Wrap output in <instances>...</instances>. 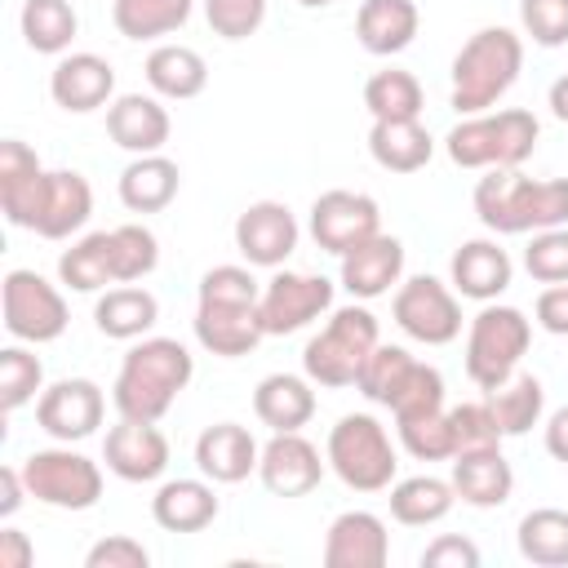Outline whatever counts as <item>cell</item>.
<instances>
[{
	"label": "cell",
	"instance_id": "obj_1",
	"mask_svg": "<svg viewBox=\"0 0 568 568\" xmlns=\"http://www.w3.org/2000/svg\"><path fill=\"white\" fill-rule=\"evenodd\" d=\"M257 302H262V284L253 280L248 266L204 271L195 288V342L222 359L248 355L266 337Z\"/></svg>",
	"mask_w": 568,
	"mask_h": 568
},
{
	"label": "cell",
	"instance_id": "obj_2",
	"mask_svg": "<svg viewBox=\"0 0 568 568\" xmlns=\"http://www.w3.org/2000/svg\"><path fill=\"white\" fill-rule=\"evenodd\" d=\"M195 377V359L178 337H142L138 346H129L115 386H111V404L120 417L133 422H160L173 399L191 386Z\"/></svg>",
	"mask_w": 568,
	"mask_h": 568
},
{
	"label": "cell",
	"instance_id": "obj_3",
	"mask_svg": "<svg viewBox=\"0 0 568 568\" xmlns=\"http://www.w3.org/2000/svg\"><path fill=\"white\" fill-rule=\"evenodd\" d=\"M475 213L497 235L568 226V178H524L519 169H488L475 182Z\"/></svg>",
	"mask_w": 568,
	"mask_h": 568
},
{
	"label": "cell",
	"instance_id": "obj_4",
	"mask_svg": "<svg viewBox=\"0 0 568 568\" xmlns=\"http://www.w3.org/2000/svg\"><path fill=\"white\" fill-rule=\"evenodd\" d=\"M524 71V40L510 27L475 31L453 58V106L462 115L493 111Z\"/></svg>",
	"mask_w": 568,
	"mask_h": 568
},
{
	"label": "cell",
	"instance_id": "obj_5",
	"mask_svg": "<svg viewBox=\"0 0 568 568\" xmlns=\"http://www.w3.org/2000/svg\"><path fill=\"white\" fill-rule=\"evenodd\" d=\"M537 138H541V124L532 111L501 106V111H479L453 124L444 138V151L457 169H519L537 151Z\"/></svg>",
	"mask_w": 568,
	"mask_h": 568
},
{
	"label": "cell",
	"instance_id": "obj_6",
	"mask_svg": "<svg viewBox=\"0 0 568 568\" xmlns=\"http://www.w3.org/2000/svg\"><path fill=\"white\" fill-rule=\"evenodd\" d=\"M377 342H382V333H377V315L368 306H355V302L337 306V311H328V324L306 342L302 373L328 390L355 386V377Z\"/></svg>",
	"mask_w": 568,
	"mask_h": 568
},
{
	"label": "cell",
	"instance_id": "obj_7",
	"mask_svg": "<svg viewBox=\"0 0 568 568\" xmlns=\"http://www.w3.org/2000/svg\"><path fill=\"white\" fill-rule=\"evenodd\" d=\"M324 457H328V470L355 493H382L395 484V470H399L395 444L373 413L337 417V426L328 430Z\"/></svg>",
	"mask_w": 568,
	"mask_h": 568
},
{
	"label": "cell",
	"instance_id": "obj_8",
	"mask_svg": "<svg viewBox=\"0 0 568 568\" xmlns=\"http://www.w3.org/2000/svg\"><path fill=\"white\" fill-rule=\"evenodd\" d=\"M528 342H532V320L519 306L484 302V311L470 320L466 333V377L479 390L501 386L528 355Z\"/></svg>",
	"mask_w": 568,
	"mask_h": 568
},
{
	"label": "cell",
	"instance_id": "obj_9",
	"mask_svg": "<svg viewBox=\"0 0 568 568\" xmlns=\"http://www.w3.org/2000/svg\"><path fill=\"white\" fill-rule=\"evenodd\" d=\"M27 493L53 510H93L102 497V466L84 453L67 448H40L18 462Z\"/></svg>",
	"mask_w": 568,
	"mask_h": 568
},
{
	"label": "cell",
	"instance_id": "obj_10",
	"mask_svg": "<svg viewBox=\"0 0 568 568\" xmlns=\"http://www.w3.org/2000/svg\"><path fill=\"white\" fill-rule=\"evenodd\" d=\"M0 306H4V328L18 337V342H58L67 333V297L58 293V284H49L44 275L18 266L4 275L0 284Z\"/></svg>",
	"mask_w": 568,
	"mask_h": 568
},
{
	"label": "cell",
	"instance_id": "obj_11",
	"mask_svg": "<svg viewBox=\"0 0 568 568\" xmlns=\"http://www.w3.org/2000/svg\"><path fill=\"white\" fill-rule=\"evenodd\" d=\"M390 315L395 324L422 342V346H448L457 333H462V302H457V288H448L444 280L435 275H413L395 288V302H390Z\"/></svg>",
	"mask_w": 568,
	"mask_h": 568
},
{
	"label": "cell",
	"instance_id": "obj_12",
	"mask_svg": "<svg viewBox=\"0 0 568 568\" xmlns=\"http://www.w3.org/2000/svg\"><path fill=\"white\" fill-rule=\"evenodd\" d=\"M262 328L266 337H284L297 333L306 324H315L320 315L333 311V280L324 275H297V271H280L262 284Z\"/></svg>",
	"mask_w": 568,
	"mask_h": 568
},
{
	"label": "cell",
	"instance_id": "obj_13",
	"mask_svg": "<svg viewBox=\"0 0 568 568\" xmlns=\"http://www.w3.org/2000/svg\"><path fill=\"white\" fill-rule=\"evenodd\" d=\"M382 231V209L373 195L364 191H346V186H333L324 191L315 204H311V240L324 248V253H351L355 244H364L368 235Z\"/></svg>",
	"mask_w": 568,
	"mask_h": 568
},
{
	"label": "cell",
	"instance_id": "obj_14",
	"mask_svg": "<svg viewBox=\"0 0 568 568\" xmlns=\"http://www.w3.org/2000/svg\"><path fill=\"white\" fill-rule=\"evenodd\" d=\"M102 413H106V395L89 377H62V382L44 386V395L36 399V422L58 444L89 439L102 426Z\"/></svg>",
	"mask_w": 568,
	"mask_h": 568
},
{
	"label": "cell",
	"instance_id": "obj_15",
	"mask_svg": "<svg viewBox=\"0 0 568 568\" xmlns=\"http://www.w3.org/2000/svg\"><path fill=\"white\" fill-rule=\"evenodd\" d=\"M324 466L328 457H320V448L302 430H271L257 457V479L271 497H306L311 488H320Z\"/></svg>",
	"mask_w": 568,
	"mask_h": 568
},
{
	"label": "cell",
	"instance_id": "obj_16",
	"mask_svg": "<svg viewBox=\"0 0 568 568\" xmlns=\"http://www.w3.org/2000/svg\"><path fill=\"white\" fill-rule=\"evenodd\" d=\"M297 240H302V226L280 200H257L235 217V248L244 253L248 266H266V271L284 266Z\"/></svg>",
	"mask_w": 568,
	"mask_h": 568
},
{
	"label": "cell",
	"instance_id": "obj_17",
	"mask_svg": "<svg viewBox=\"0 0 568 568\" xmlns=\"http://www.w3.org/2000/svg\"><path fill=\"white\" fill-rule=\"evenodd\" d=\"M102 462L124 484H151L169 470V439L155 422L120 417V426H111L102 439Z\"/></svg>",
	"mask_w": 568,
	"mask_h": 568
},
{
	"label": "cell",
	"instance_id": "obj_18",
	"mask_svg": "<svg viewBox=\"0 0 568 568\" xmlns=\"http://www.w3.org/2000/svg\"><path fill=\"white\" fill-rule=\"evenodd\" d=\"M93 213V186L75 169H49L36 195V217L31 231L44 240H67L75 235Z\"/></svg>",
	"mask_w": 568,
	"mask_h": 568
},
{
	"label": "cell",
	"instance_id": "obj_19",
	"mask_svg": "<svg viewBox=\"0 0 568 568\" xmlns=\"http://www.w3.org/2000/svg\"><path fill=\"white\" fill-rule=\"evenodd\" d=\"M49 98L62 111L89 115V111L115 102V71L98 53H62L58 67L49 71Z\"/></svg>",
	"mask_w": 568,
	"mask_h": 568
},
{
	"label": "cell",
	"instance_id": "obj_20",
	"mask_svg": "<svg viewBox=\"0 0 568 568\" xmlns=\"http://www.w3.org/2000/svg\"><path fill=\"white\" fill-rule=\"evenodd\" d=\"M390 532L373 510H342L324 532V568H382Z\"/></svg>",
	"mask_w": 568,
	"mask_h": 568
},
{
	"label": "cell",
	"instance_id": "obj_21",
	"mask_svg": "<svg viewBox=\"0 0 568 568\" xmlns=\"http://www.w3.org/2000/svg\"><path fill=\"white\" fill-rule=\"evenodd\" d=\"M399 280H404V244L386 231H377L364 244H355L351 253H342V288L359 302L390 293Z\"/></svg>",
	"mask_w": 568,
	"mask_h": 568
},
{
	"label": "cell",
	"instance_id": "obj_22",
	"mask_svg": "<svg viewBox=\"0 0 568 568\" xmlns=\"http://www.w3.org/2000/svg\"><path fill=\"white\" fill-rule=\"evenodd\" d=\"M106 133L129 155H155V151H164V142L173 133V120L160 106V98H151V93H120L106 106Z\"/></svg>",
	"mask_w": 568,
	"mask_h": 568
},
{
	"label": "cell",
	"instance_id": "obj_23",
	"mask_svg": "<svg viewBox=\"0 0 568 568\" xmlns=\"http://www.w3.org/2000/svg\"><path fill=\"white\" fill-rule=\"evenodd\" d=\"M453 493L475 506V510H493V506H506L510 493H515V470L510 462L501 457V444L493 448H466L453 457V475H448Z\"/></svg>",
	"mask_w": 568,
	"mask_h": 568
},
{
	"label": "cell",
	"instance_id": "obj_24",
	"mask_svg": "<svg viewBox=\"0 0 568 568\" xmlns=\"http://www.w3.org/2000/svg\"><path fill=\"white\" fill-rule=\"evenodd\" d=\"M257 439L248 435V426L240 422H217V426H204L200 439H195V466L204 479L213 484H240L257 470Z\"/></svg>",
	"mask_w": 568,
	"mask_h": 568
},
{
	"label": "cell",
	"instance_id": "obj_25",
	"mask_svg": "<svg viewBox=\"0 0 568 568\" xmlns=\"http://www.w3.org/2000/svg\"><path fill=\"white\" fill-rule=\"evenodd\" d=\"M510 275H515V262L497 240H466L448 262L453 288L470 302H497L510 288Z\"/></svg>",
	"mask_w": 568,
	"mask_h": 568
},
{
	"label": "cell",
	"instance_id": "obj_26",
	"mask_svg": "<svg viewBox=\"0 0 568 568\" xmlns=\"http://www.w3.org/2000/svg\"><path fill=\"white\" fill-rule=\"evenodd\" d=\"M217 510L213 479H164L151 497V519L164 532H200L217 519Z\"/></svg>",
	"mask_w": 568,
	"mask_h": 568
},
{
	"label": "cell",
	"instance_id": "obj_27",
	"mask_svg": "<svg viewBox=\"0 0 568 568\" xmlns=\"http://www.w3.org/2000/svg\"><path fill=\"white\" fill-rule=\"evenodd\" d=\"M417 27H422V13L413 0H364L355 13V36L377 58L404 53L417 40Z\"/></svg>",
	"mask_w": 568,
	"mask_h": 568
},
{
	"label": "cell",
	"instance_id": "obj_28",
	"mask_svg": "<svg viewBox=\"0 0 568 568\" xmlns=\"http://www.w3.org/2000/svg\"><path fill=\"white\" fill-rule=\"evenodd\" d=\"M315 382L297 373H271L253 390V413L271 430H302L315 417Z\"/></svg>",
	"mask_w": 568,
	"mask_h": 568
},
{
	"label": "cell",
	"instance_id": "obj_29",
	"mask_svg": "<svg viewBox=\"0 0 568 568\" xmlns=\"http://www.w3.org/2000/svg\"><path fill=\"white\" fill-rule=\"evenodd\" d=\"M178 186H182V173L169 155H133L120 173V204L129 213H160L178 200Z\"/></svg>",
	"mask_w": 568,
	"mask_h": 568
},
{
	"label": "cell",
	"instance_id": "obj_30",
	"mask_svg": "<svg viewBox=\"0 0 568 568\" xmlns=\"http://www.w3.org/2000/svg\"><path fill=\"white\" fill-rule=\"evenodd\" d=\"M368 155L386 173H417L435 155V138L422 129V120H373L368 129Z\"/></svg>",
	"mask_w": 568,
	"mask_h": 568
},
{
	"label": "cell",
	"instance_id": "obj_31",
	"mask_svg": "<svg viewBox=\"0 0 568 568\" xmlns=\"http://www.w3.org/2000/svg\"><path fill=\"white\" fill-rule=\"evenodd\" d=\"M142 71H146V84L160 98H173V102H191L209 84V62L191 44H155L146 53V67Z\"/></svg>",
	"mask_w": 568,
	"mask_h": 568
},
{
	"label": "cell",
	"instance_id": "obj_32",
	"mask_svg": "<svg viewBox=\"0 0 568 568\" xmlns=\"http://www.w3.org/2000/svg\"><path fill=\"white\" fill-rule=\"evenodd\" d=\"M160 320V302L155 293H146L142 284H120V288H106L93 306V324L102 337H115V342H133L142 333H151Z\"/></svg>",
	"mask_w": 568,
	"mask_h": 568
},
{
	"label": "cell",
	"instance_id": "obj_33",
	"mask_svg": "<svg viewBox=\"0 0 568 568\" xmlns=\"http://www.w3.org/2000/svg\"><path fill=\"white\" fill-rule=\"evenodd\" d=\"M422 373V359H413L404 346H390V342H377L373 355L364 359L359 377H355V390L368 399V404H382V408H395L408 386L417 382Z\"/></svg>",
	"mask_w": 568,
	"mask_h": 568
},
{
	"label": "cell",
	"instance_id": "obj_34",
	"mask_svg": "<svg viewBox=\"0 0 568 568\" xmlns=\"http://www.w3.org/2000/svg\"><path fill=\"white\" fill-rule=\"evenodd\" d=\"M58 280L71 293H102L106 284H115V235L111 231H93V235L75 240L58 257Z\"/></svg>",
	"mask_w": 568,
	"mask_h": 568
},
{
	"label": "cell",
	"instance_id": "obj_35",
	"mask_svg": "<svg viewBox=\"0 0 568 568\" xmlns=\"http://www.w3.org/2000/svg\"><path fill=\"white\" fill-rule=\"evenodd\" d=\"M484 399H488L501 435H528L541 422V413H546V386H541V377L519 373V368L501 386L484 390Z\"/></svg>",
	"mask_w": 568,
	"mask_h": 568
},
{
	"label": "cell",
	"instance_id": "obj_36",
	"mask_svg": "<svg viewBox=\"0 0 568 568\" xmlns=\"http://www.w3.org/2000/svg\"><path fill=\"white\" fill-rule=\"evenodd\" d=\"M453 501H457V493L439 475H408V479H395L390 484V515L399 524H408V528L439 524L453 510Z\"/></svg>",
	"mask_w": 568,
	"mask_h": 568
},
{
	"label": "cell",
	"instance_id": "obj_37",
	"mask_svg": "<svg viewBox=\"0 0 568 568\" xmlns=\"http://www.w3.org/2000/svg\"><path fill=\"white\" fill-rule=\"evenodd\" d=\"M519 555L537 568H568V510L559 506H537L519 519L515 528Z\"/></svg>",
	"mask_w": 568,
	"mask_h": 568
},
{
	"label": "cell",
	"instance_id": "obj_38",
	"mask_svg": "<svg viewBox=\"0 0 568 568\" xmlns=\"http://www.w3.org/2000/svg\"><path fill=\"white\" fill-rule=\"evenodd\" d=\"M195 0H115L111 22L124 40H160L186 27Z\"/></svg>",
	"mask_w": 568,
	"mask_h": 568
},
{
	"label": "cell",
	"instance_id": "obj_39",
	"mask_svg": "<svg viewBox=\"0 0 568 568\" xmlns=\"http://www.w3.org/2000/svg\"><path fill=\"white\" fill-rule=\"evenodd\" d=\"M422 80L399 67L373 71L364 84V106L373 120H422Z\"/></svg>",
	"mask_w": 568,
	"mask_h": 568
},
{
	"label": "cell",
	"instance_id": "obj_40",
	"mask_svg": "<svg viewBox=\"0 0 568 568\" xmlns=\"http://www.w3.org/2000/svg\"><path fill=\"white\" fill-rule=\"evenodd\" d=\"M18 22H22L27 49H36V53H67L80 31L71 0H27Z\"/></svg>",
	"mask_w": 568,
	"mask_h": 568
},
{
	"label": "cell",
	"instance_id": "obj_41",
	"mask_svg": "<svg viewBox=\"0 0 568 568\" xmlns=\"http://www.w3.org/2000/svg\"><path fill=\"white\" fill-rule=\"evenodd\" d=\"M44 395V364L27 346H4L0 351V408L18 413L22 404Z\"/></svg>",
	"mask_w": 568,
	"mask_h": 568
},
{
	"label": "cell",
	"instance_id": "obj_42",
	"mask_svg": "<svg viewBox=\"0 0 568 568\" xmlns=\"http://www.w3.org/2000/svg\"><path fill=\"white\" fill-rule=\"evenodd\" d=\"M395 426H399V444H404L417 462H448V457L457 453L448 408L417 413V417H404V422H395Z\"/></svg>",
	"mask_w": 568,
	"mask_h": 568
},
{
	"label": "cell",
	"instance_id": "obj_43",
	"mask_svg": "<svg viewBox=\"0 0 568 568\" xmlns=\"http://www.w3.org/2000/svg\"><path fill=\"white\" fill-rule=\"evenodd\" d=\"M115 235V284H138L155 271L160 262V240L142 222H124L111 231Z\"/></svg>",
	"mask_w": 568,
	"mask_h": 568
},
{
	"label": "cell",
	"instance_id": "obj_44",
	"mask_svg": "<svg viewBox=\"0 0 568 568\" xmlns=\"http://www.w3.org/2000/svg\"><path fill=\"white\" fill-rule=\"evenodd\" d=\"M524 271L537 284H568V226L532 231V240L524 248Z\"/></svg>",
	"mask_w": 568,
	"mask_h": 568
},
{
	"label": "cell",
	"instance_id": "obj_45",
	"mask_svg": "<svg viewBox=\"0 0 568 568\" xmlns=\"http://www.w3.org/2000/svg\"><path fill=\"white\" fill-rule=\"evenodd\" d=\"M448 422H453L457 453H466V448H493V444L506 439L501 426H497V417H493V408H488V399H470V404L448 408ZM457 453H453V457H457Z\"/></svg>",
	"mask_w": 568,
	"mask_h": 568
},
{
	"label": "cell",
	"instance_id": "obj_46",
	"mask_svg": "<svg viewBox=\"0 0 568 568\" xmlns=\"http://www.w3.org/2000/svg\"><path fill=\"white\" fill-rule=\"evenodd\" d=\"M204 18L222 40H248L266 22V0H204Z\"/></svg>",
	"mask_w": 568,
	"mask_h": 568
},
{
	"label": "cell",
	"instance_id": "obj_47",
	"mask_svg": "<svg viewBox=\"0 0 568 568\" xmlns=\"http://www.w3.org/2000/svg\"><path fill=\"white\" fill-rule=\"evenodd\" d=\"M519 22L541 49L568 44V0H519Z\"/></svg>",
	"mask_w": 568,
	"mask_h": 568
},
{
	"label": "cell",
	"instance_id": "obj_48",
	"mask_svg": "<svg viewBox=\"0 0 568 568\" xmlns=\"http://www.w3.org/2000/svg\"><path fill=\"white\" fill-rule=\"evenodd\" d=\"M146 564H151V550L138 537H124V532L93 541L89 555H84V568H146Z\"/></svg>",
	"mask_w": 568,
	"mask_h": 568
},
{
	"label": "cell",
	"instance_id": "obj_49",
	"mask_svg": "<svg viewBox=\"0 0 568 568\" xmlns=\"http://www.w3.org/2000/svg\"><path fill=\"white\" fill-rule=\"evenodd\" d=\"M422 568H479V546L470 537L444 532L422 550Z\"/></svg>",
	"mask_w": 568,
	"mask_h": 568
},
{
	"label": "cell",
	"instance_id": "obj_50",
	"mask_svg": "<svg viewBox=\"0 0 568 568\" xmlns=\"http://www.w3.org/2000/svg\"><path fill=\"white\" fill-rule=\"evenodd\" d=\"M537 324L555 337H568V284H546L537 293V306H532Z\"/></svg>",
	"mask_w": 568,
	"mask_h": 568
},
{
	"label": "cell",
	"instance_id": "obj_51",
	"mask_svg": "<svg viewBox=\"0 0 568 568\" xmlns=\"http://www.w3.org/2000/svg\"><path fill=\"white\" fill-rule=\"evenodd\" d=\"M31 564H36V546L27 541V532L0 528V568H31Z\"/></svg>",
	"mask_w": 568,
	"mask_h": 568
},
{
	"label": "cell",
	"instance_id": "obj_52",
	"mask_svg": "<svg viewBox=\"0 0 568 568\" xmlns=\"http://www.w3.org/2000/svg\"><path fill=\"white\" fill-rule=\"evenodd\" d=\"M22 497H31V493H27V479H22V470H18V466H4V470H0V519L18 515Z\"/></svg>",
	"mask_w": 568,
	"mask_h": 568
},
{
	"label": "cell",
	"instance_id": "obj_53",
	"mask_svg": "<svg viewBox=\"0 0 568 568\" xmlns=\"http://www.w3.org/2000/svg\"><path fill=\"white\" fill-rule=\"evenodd\" d=\"M546 453L568 466V404L546 417Z\"/></svg>",
	"mask_w": 568,
	"mask_h": 568
},
{
	"label": "cell",
	"instance_id": "obj_54",
	"mask_svg": "<svg viewBox=\"0 0 568 568\" xmlns=\"http://www.w3.org/2000/svg\"><path fill=\"white\" fill-rule=\"evenodd\" d=\"M546 102H550V115L568 124V71H564V75H559V80L550 84V93H546Z\"/></svg>",
	"mask_w": 568,
	"mask_h": 568
},
{
	"label": "cell",
	"instance_id": "obj_55",
	"mask_svg": "<svg viewBox=\"0 0 568 568\" xmlns=\"http://www.w3.org/2000/svg\"><path fill=\"white\" fill-rule=\"evenodd\" d=\"M302 9H324V4H333V0H297Z\"/></svg>",
	"mask_w": 568,
	"mask_h": 568
}]
</instances>
